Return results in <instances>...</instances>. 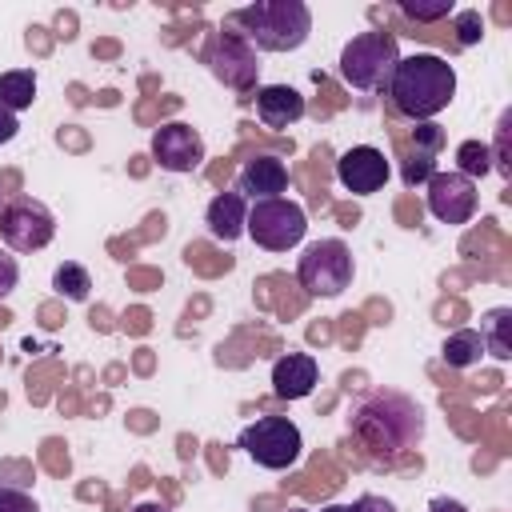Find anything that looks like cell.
<instances>
[{"instance_id": "obj_1", "label": "cell", "mask_w": 512, "mask_h": 512, "mask_svg": "<svg viewBox=\"0 0 512 512\" xmlns=\"http://www.w3.org/2000/svg\"><path fill=\"white\" fill-rule=\"evenodd\" d=\"M352 436L372 452V456H400L408 448L420 444L424 436V408L392 388H376L368 392L352 416H348Z\"/></svg>"}, {"instance_id": "obj_2", "label": "cell", "mask_w": 512, "mask_h": 512, "mask_svg": "<svg viewBox=\"0 0 512 512\" xmlns=\"http://www.w3.org/2000/svg\"><path fill=\"white\" fill-rule=\"evenodd\" d=\"M388 100L400 116L424 124L432 116H440L452 96H456V68L436 56V52H412V56H400L392 80H388Z\"/></svg>"}, {"instance_id": "obj_3", "label": "cell", "mask_w": 512, "mask_h": 512, "mask_svg": "<svg viewBox=\"0 0 512 512\" xmlns=\"http://www.w3.org/2000/svg\"><path fill=\"white\" fill-rule=\"evenodd\" d=\"M228 20L260 52H296L312 32V8L304 0H256L236 8Z\"/></svg>"}, {"instance_id": "obj_4", "label": "cell", "mask_w": 512, "mask_h": 512, "mask_svg": "<svg viewBox=\"0 0 512 512\" xmlns=\"http://www.w3.org/2000/svg\"><path fill=\"white\" fill-rule=\"evenodd\" d=\"M400 64V44L392 32L384 28H372V32H360L344 44L340 52V80L356 92H384L392 72Z\"/></svg>"}, {"instance_id": "obj_5", "label": "cell", "mask_w": 512, "mask_h": 512, "mask_svg": "<svg viewBox=\"0 0 512 512\" xmlns=\"http://www.w3.org/2000/svg\"><path fill=\"white\" fill-rule=\"evenodd\" d=\"M304 232H308V212L296 200L276 196V200L248 204L244 236H252V244H260L264 252H288L304 240Z\"/></svg>"}, {"instance_id": "obj_6", "label": "cell", "mask_w": 512, "mask_h": 512, "mask_svg": "<svg viewBox=\"0 0 512 512\" xmlns=\"http://www.w3.org/2000/svg\"><path fill=\"white\" fill-rule=\"evenodd\" d=\"M352 272H356V264H352V252L344 240H312L296 264L300 288L308 296H324V300L340 296L352 284Z\"/></svg>"}, {"instance_id": "obj_7", "label": "cell", "mask_w": 512, "mask_h": 512, "mask_svg": "<svg viewBox=\"0 0 512 512\" xmlns=\"http://www.w3.org/2000/svg\"><path fill=\"white\" fill-rule=\"evenodd\" d=\"M240 448L268 472H284L300 460L304 436L288 416H260L240 432Z\"/></svg>"}, {"instance_id": "obj_8", "label": "cell", "mask_w": 512, "mask_h": 512, "mask_svg": "<svg viewBox=\"0 0 512 512\" xmlns=\"http://www.w3.org/2000/svg\"><path fill=\"white\" fill-rule=\"evenodd\" d=\"M204 64H208V72H212L220 84H228V88H236V92H256V72H260V64H256V48L244 40V32L216 28V32L208 36Z\"/></svg>"}, {"instance_id": "obj_9", "label": "cell", "mask_w": 512, "mask_h": 512, "mask_svg": "<svg viewBox=\"0 0 512 512\" xmlns=\"http://www.w3.org/2000/svg\"><path fill=\"white\" fill-rule=\"evenodd\" d=\"M56 236V220L36 200H12L0 208V240L12 252H40Z\"/></svg>"}, {"instance_id": "obj_10", "label": "cell", "mask_w": 512, "mask_h": 512, "mask_svg": "<svg viewBox=\"0 0 512 512\" xmlns=\"http://www.w3.org/2000/svg\"><path fill=\"white\" fill-rule=\"evenodd\" d=\"M428 188V212L440 220V224H468L476 216V184L460 172H432V180L424 184Z\"/></svg>"}, {"instance_id": "obj_11", "label": "cell", "mask_w": 512, "mask_h": 512, "mask_svg": "<svg viewBox=\"0 0 512 512\" xmlns=\"http://www.w3.org/2000/svg\"><path fill=\"white\" fill-rule=\"evenodd\" d=\"M152 160L164 168V172H192L200 168L204 160V136L184 124V120H172V124H160L152 132Z\"/></svg>"}, {"instance_id": "obj_12", "label": "cell", "mask_w": 512, "mask_h": 512, "mask_svg": "<svg viewBox=\"0 0 512 512\" xmlns=\"http://www.w3.org/2000/svg\"><path fill=\"white\" fill-rule=\"evenodd\" d=\"M392 168H388V156L372 144H356L348 148L340 160H336V180L352 192V196H372L388 184Z\"/></svg>"}, {"instance_id": "obj_13", "label": "cell", "mask_w": 512, "mask_h": 512, "mask_svg": "<svg viewBox=\"0 0 512 512\" xmlns=\"http://www.w3.org/2000/svg\"><path fill=\"white\" fill-rule=\"evenodd\" d=\"M284 188H288V164L280 156H252V160H244V168L236 176V192L252 204L276 200V196H284Z\"/></svg>"}, {"instance_id": "obj_14", "label": "cell", "mask_w": 512, "mask_h": 512, "mask_svg": "<svg viewBox=\"0 0 512 512\" xmlns=\"http://www.w3.org/2000/svg\"><path fill=\"white\" fill-rule=\"evenodd\" d=\"M320 380V364L308 352H284L272 364V392L280 400H304Z\"/></svg>"}, {"instance_id": "obj_15", "label": "cell", "mask_w": 512, "mask_h": 512, "mask_svg": "<svg viewBox=\"0 0 512 512\" xmlns=\"http://www.w3.org/2000/svg\"><path fill=\"white\" fill-rule=\"evenodd\" d=\"M252 100H256V120L264 128H292L304 116V96L288 84H260Z\"/></svg>"}, {"instance_id": "obj_16", "label": "cell", "mask_w": 512, "mask_h": 512, "mask_svg": "<svg viewBox=\"0 0 512 512\" xmlns=\"http://www.w3.org/2000/svg\"><path fill=\"white\" fill-rule=\"evenodd\" d=\"M204 224H208V236L220 240V244H232L244 236V224H248V200L240 192H220L208 200V212H204Z\"/></svg>"}, {"instance_id": "obj_17", "label": "cell", "mask_w": 512, "mask_h": 512, "mask_svg": "<svg viewBox=\"0 0 512 512\" xmlns=\"http://www.w3.org/2000/svg\"><path fill=\"white\" fill-rule=\"evenodd\" d=\"M480 344L492 360H512V308H492L480 316Z\"/></svg>"}, {"instance_id": "obj_18", "label": "cell", "mask_w": 512, "mask_h": 512, "mask_svg": "<svg viewBox=\"0 0 512 512\" xmlns=\"http://www.w3.org/2000/svg\"><path fill=\"white\" fill-rule=\"evenodd\" d=\"M36 100V72L32 68H8L0 72V104L8 112H24Z\"/></svg>"}, {"instance_id": "obj_19", "label": "cell", "mask_w": 512, "mask_h": 512, "mask_svg": "<svg viewBox=\"0 0 512 512\" xmlns=\"http://www.w3.org/2000/svg\"><path fill=\"white\" fill-rule=\"evenodd\" d=\"M440 356H444L448 368H472V364H480V356H484L480 332H476V328H456V332L444 340Z\"/></svg>"}, {"instance_id": "obj_20", "label": "cell", "mask_w": 512, "mask_h": 512, "mask_svg": "<svg viewBox=\"0 0 512 512\" xmlns=\"http://www.w3.org/2000/svg\"><path fill=\"white\" fill-rule=\"evenodd\" d=\"M52 288L64 296V300H88V292H92V276H88V268L84 264H72V260H64L56 272H52Z\"/></svg>"}, {"instance_id": "obj_21", "label": "cell", "mask_w": 512, "mask_h": 512, "mask_svg": "<svg viewBox=\"0 0 512 512\" xmlns=\"http://www.w3.org/2000/svg\"><path fill=\"white\" fill-rule=\"evenodd\" d=\"M456 172L468 176L472 184H476L480 176H488V172H492V152H488V144H480V140H464V144L456 148Z\"/></svg>"}, {"instance_id": "obj_22", "label": "cell", "mask_w": 512, "mask_h": 512, "mask_svg": "<svg viewBox=\"0 0 512 512\" xmlns=\"http://www.w3.org/2000/svg\"><path fill=\"white\" fill-rule=\"evenodd\" d=\"M488 152H492V168H496L504 180H512V112L500 116V124H496V144H488Z\"/></svg>"}, {"instance_id": "obj_23", "label": "cell", "mask_w": 512, "mask_h": 512, "mask_svg": "<svg viewBox=\"0 0 512 512\" xmlns=\"http://www.w3.org/2000/svg\"><path fill=\"white\" fill-rule=\"evenodd\" d=\"M400 12H404L408 20H416V24H432V20L452 16L456 4H452V0H400Z\"/></svg>"}, {"instance_id": "obj_24", "label": "cell", "mask_w": 512, "mask_h": 512, "mask_svg": "<svg viewBox=\"0 0 512 512\" xmlns=\"http://www.w3.org/2000/svg\"><path fill=\"white\" fill-rule=\"evenodd\" d=\"M432 172H436V156H424V152H408V160H404V168H400V176H404L408 188L428 184Z\"/></svg>"}, {"instance_id": "obj_25", "label": "cell", "mask_w": 512, "mask_h": 512, "mask_svg": "<svg viewBox=\"0 0 512 512\" xmlns=\"http://www.w3.org/2000/svg\"><path fill=\"white\" fill-rule=\"evenodd\" d=\"M480 36H484L480 12H476V8L456 12V44H460V48H472V44H480Z\"/></svg>"}, {"instance_id": "obj_26", "label": "cell", "mask_w": 512, "mask_h": 512, "mask_svg": "<svg viewBox=\"0 0 512 512\" xmlns=\"http://www.w3.org/2000/svg\"><path fill=\"white\" fill-rule=\"evenodd\" d=\"M444 148V128L440 124H432V120H424V124H416L412 128V152H424V156H436Z\"/></svg>"}, {"instance_id": "obj_27", "label": "cell", "mask_w": 512, "mask_h": 512, "mask_svg": "<svg viewBox=\"0 0 512 512\" xmlns=\"http://www.w3.org/2000/svg\"><path fill=\"white\" fill-rule=\"evenodd\" d=\"M0 512H36V500L20 488H0Z\"/></svg>"}, {"instance_id": "obj_28", "label": "cell", "mask_w": 512, "mask_h": 512, "mask_svg": "<svg viewBox=\"0 0 512 512\" xmlns=\"http://www.w3.org/2000/svg\"><path fill=\"white\" fill-rule=\"evenodd\" d=\"M20 284V264H16V256H8V252H0V300L4 296H12V288Z\"/></svg>"}, {"instance_id": "obj_29", "label": "cell", "mask_w": 512, "mask_h": 512, "mask_svg": "<svg viewBox=\"0 0 512 512\" xmlns=\"http://www.w3.org/2000/svg\"><path fill=\"white\" fill-rule=\"evenodd\" d=\"M348 512H396V504L384 500V496H376V492H364V496H356L348 504Z\"/></svg>"}, {"instance_id": "obj_30", "label": "cell", "mask_w": 512, "mask_h": 512, "mask_svg": "<svg viewBox=\"0 0 512 512\" xmlns=\"http://www.w3.org/2000/svg\"><path fill=\"white\" fill-rule=\"evenodd\" d=\"M16 132H20V124H16V112H8V108L0 104V144L16 140Z\"/></svg>"}, {"instance_id": "obj_31", "label": "cell", "mask_w": 512, "mask_h": 512, "mask_svg": "<svg viewBox=\"0 0 512 512\" xmlns=\"http://www.w3.org/2000/svg\"><path fill=\"white\" fill-rule=\"evenodd\" d=\"M428 512H468L460 500H452V496H436L432 504H428Z\"/></svg>"}, {"instance_id": "obj_32", "label": "cell", "mask_w": 512, "mask_h": 512, "mask_svg": "<svg viewBox=\"0 0 512 512\" xmlns=\"http://www.w3.org/2000/svg\"><path fill=\"white\" fill-rule=\"evenodd\" d=\"M128 512H172L168 504H160V500H140V504H132Z\"/></svg>"}, {"instance_id": "obj_33", "label": "cell", "mask_w": 512, "mask_h": 512, "mask_svg": "<svg viewBox=\"0 0 512 512\" xmlns=\"http://www.w3.org/2000/svg\"><path fill=\"white\" fill-rule=\"evenodd\" d=\"M320 512H348V504H328V508H320Z\"/></svg>"}, {"instance_id": "obj_34", "label": "cell", "mask_w": 512, "mask_h": 512, "mask_svg": "<svg viewBox=\"0 0 512 512\" xmlns=\"http://www.w3.org/2000/svg\"><path fill=\"white\" fill-rule=\"evenodd\" d=\"M288 512H308V508H288Z\"/></svg>"}]
</instances>
